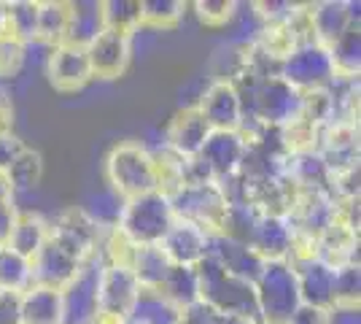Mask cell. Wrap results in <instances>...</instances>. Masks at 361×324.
<instances>
[{"mask_svg": "<svg viewBox=\"0 0 361 324\" xmlns=\"http://www.w3.org/2000/svg\"><path fill=\"white\" fill-rule=\"evenodd\" d=\"M68 19H71V6H68V3H62V0H46V3H38L35 41L46 44L49 49L65 44Z\"/></svg>", "mask_w": 361, "mask_h": 324, "instance_id": "obj_24", "label": "cell"}, {"mask_svg": "<svg viewBox=\"0 0 361 324\" xmlns=\"http://www.w3.org/2000/svg\"><path fill=\"white\" fill-rule=\"evenodd\" d=\"M197 108L205 116V122L211 124L213 133H235V130H243V124H245L240 95L229 81H221V78L213 81L202 92Z\"/></svg>", "mask_w": 361, "mask_h": 324, "instance_id": "obj_10", "label": "cell"}, {"mask_svg": "<svg viewBox=\"0 0 361 324\" xmlns=\"http://www.w3.org/2000/svg\"><path fill=\"white\" fill-rule=\"evenodd\" d=\"M208 257L216 265H221L226 273H232L235 278H243L248 284H254L259 273H262V268H264V260L248 244H243L238 238H229V235H221V232L211 235Z\"/></svg>", "mask_w": 361, "mask_h": 324, "instance_id": "obj_18", "label": "cell"}, {"mask_svg": "<svg viewBox=\"0 0 361 324\" xmlns=\"http://www.w3.org/2000/svg\"><path fill=\"white\" fill-rule=\"evenodd\" d=\"M3 205H16V195L11 189V181L6 176V170H0V208Z\"/></svg>", "mask_w": 361, "mask_h": 324, "instance_id": "obj_44", "label": "cell"}, {"mask_svg": "<svg viewBox=\"0 0 361 324\" xmlns=\"http://www.w3.org/2000/svg\"><path fill=\"white\" fill-rule=\"evenodd\" d=\"M178 324H254V322H248L243 316H232V313H221V311H216L208 303L197 300V303L178 311Z\"/></svg>", "mask_w": 361, "mask_h": 324, "instance_id": "obj_33", "label": "cell"}, {"mask_svg": "<svg viewBox=\"0 0 361 324\" xmlns=\"http://www.w3.org/2000/svg\"><path fill=\"white\" fill-rule=\"evenodd\" d=\"M35 28H38V3H30V0L6 3V32L8 35H14L22 44H30L35 41Z\"/></svg>", "mask_w": 361, "mask_h": 324, "instance_id": "obj_31", "label": "cell"}, {"mask_svg": "<svg viewBox=\"0 0 361 324\" xmlns=\"http://www.w3.org/2000/svg\"><path fill=\"white\" fill-rule=\"evenodd\" d=\"M331 68H334V78L343 81H356L361 71V30L359 25L348 28L334 44L329 47Z\"/></svg>", "mask_w": 361, "mask_h": 324, "instance_id": "obj_23", "label": "cell"}, {"mask_svg": "<svg viewBox=\"0 0 361 324\" xmlns=\"http://www.w3.org/2000/svg\"><path fill=\"white\" fill-rule=\"evenodd\" d=\"M22 324H62V292L32 284L22 292Z\"/></svg>", "mask_w": 361, "mask_h": 324, "instance_id": "obj_21", "label": "cell"}, {"mask_svg": "<svg viewBox=\"0 0 361 324\" xmlns=\"http://www.w3.org/2000/svg\"><path fill=\"white\" fill-rule=\"evenodd\" d=\"M176 214L165 192L154 189L121 203L116 232L127 238L133 246H159L167 230L173 227Z\"/></svg>", "mask_w": 361, "mask_h": 324, "instance_id": "obj_1", "label": "cell"}, {"mask_svg": "<svg viewBox=\"0 0 361 324\" xmlns=\"http://www.w3.org/2000/svg\"><path fill=\"white\" fill-rule=\"evenodd\" d=\"M197 281H200V300L202 303H208L221 313H232V316H243L248 322L262 324L259 322V308H256L254 284L226 273L211 257H205L197 265Z\"/></svg>", "mask_w": 361, "mask_h": 324, "instance_id": "obj_2", "label": "cell"}, {"mask_svg": "<svg viewBox=\"0 0 361 324\" xmlns=\"http://www.w3.org/2000/svg\"><path fill=\"white\" fill-rule=\"evenodd\" d=\"M106 179L111 192L119 200H130L159 189L154 157L143 143H135V140H124L111 149V155L106 157Z\"/></svg>", "mask_w": 361, "mask_h": 324, "instance_id": "obj_3", "label": "cell"}, {"mask_svg": "<svg viewBox=\"0 0 361 324\" xmlns=\"http://www.w3.org/2000/svg\"><path fill=\"white\" fill-rule=\"evenodd\" d=\"M235 3L232 0H197L195 3V14L202 25L208 28H221L226 25L232 16H235Z\"/></svg>", "mask_w": 361, "mask_h": 324, "instance_id": "obj_36", "label": "cell"}, {"mask_svg": "<svg viewBox=\"0 0 361 324\" xmlns=\"http://www.w3.org/2000/svg\"><path fill=\"white\" fill-rule=\"evenodd\" d=\"M0 324H22V294L0 292Z\"/></svg>", "mask_w": 361, "mask_h": 324, "instance_id": "obj_38", "label": "cell"}, {"mask_svg": "<svg viewBox=\"0 0 361 324\" xmlns=\"http://www.w3.org/2000/svg\"><path fill=\"white\" fill-rule=\"evenodd\" d=\"M6 176H8V181H11L14 195L38 189L41 179H44V157H41V152L25 146V149L16 155L14 162L6 168Z\"/></svg>", "mask_w": 361, "mask_h": 324, "instance_id": "obj_28", "label": "cell"}, {"mask_svg": "<svg viewBox=\"0 0 361 324\" xmlns=\"http://www.w3.org/2000/svg\"><path fill=\"white\" fill-rule=\"evenodd\" d=\"M49 238H51V230H49V222L44 216L32 214V211H19L8 248L32 263V257L46 246Z\"/></svg>", "mask_w": 361, "mask_h": 324, "instance_id": "obj_22", "label": "cell"}, {"mask_svg": "<svg viewBox=\"0 0 361 324\" xmlns=\"http://www.w3.org/2000/svg\"><path fill=\"white\" fill-rule=\"evenodd\" d=\"M16 216H19L16 205H3L0 208V248L8 246L11 232H14V224H16Z\"/></svg>", "mask_w": 361, "mask_h": 324, "instance_id": "obj_41", "label": "cell"}, {"mask_svg": "<svg viewBox=\"0 0 361 324\" xmlns=\"http://www.w3.org/2000/svg\"><path fill=\"white\" fill-rule=\"evenodd\" d=\"M170 268L173 265L159 246H135L133 260H130V270L135 273L140 289H159Z\"/></svg>", "mask_w": 361, "mask_h": 324, "instance_id": "obj_26", "label": "cell"}, {"mask_svg": "<svg viewBox=\"0 0 361 324\" xmlns=\"http://www.w3.org/2000/svg\"><path fill=\"white\" fill-rule=\"evenodd\" d=\"M211 124L205 122V116L200 114L197 106L180 108L178 114L170 119L165 133V146L170 152H176L183 160H192L202 152L205 140L211 138Z\"/></svg>", "mask_w": 361, "mask_h": 324, "instance_id": "obj_16", "label": "cell"}, {"mask_svg": "<svg viewBox=\"0 0 361 324\" xmlns=\"http://www.w3.org/2000/svg\"><path fill=\"white\" fill-rule=\"evenodd\" d=\"M248 149V140L240 130L235 133H211V138L205 140L202 152L197 155L200 165L211 176L213 184H224L226 179H232L243 165V157Z\"/></svg>", "mask_w": 361, "mask_h": 324, "instance_id": "obj_9", "label": "cell"}, {"mask_svg": "<svg viewBox=\"0 0 361 324\" xmlns=\"http://www.w3.org/2000/svg\"><path fill=\"white\" fill-rule=\"evenodd\" d=\"M278 76L302 95L329 87L331 81H334L329 49L316 44V41L294 47L278 65Z\"/></svg>", "mask_w": 361, "mask_h": 324, "instance_id": "obj_6", "label": "cell"}, {"mask_svg": "<svg viewBox=\"0 0 361 324\" xmlns=\"http://www.w3.org/2000/svg\"><path fill=\"white\" fill-rule=\"evenodd\" d=\"M361 297V270L359 265H343L334 270V303L359 306Z\"/></svg>", "mask_w": 361, "mask_h": 324, "instance_id": "obj_34", "label": "cell"}, {"mask_svg": "<svg viewBox=\"0 0 361 324\" xmlns=\"http://www.w3.org/2000/svg\"><path fill=\"white\" fill-rule=\"evenodd\" d=\"M130 57H133V38L108 28L87 47L92 78H119L127 71Z\"/></svg>", "mask_w": 361, "mask_h": 324, "instance_id": "obj_13", "label": "cell"}, {"mask_svg": "<svg viewBox=\"0 0 361 324\" xmlns=\"http://www.w3.org/2000/svg\"><path fill=\"white\" fill-rule=\"evenodd\" d=\"M294 244H297V232L291 227L288 216H272V214H259L248 246L264 263H278V260H291L294 254Z\"/></svg>", "mask_w": 361, "mask_h": 324, "instance_id": "obj_11", "label": "cell"}, {"mask_svg": "<svg viewBox=\"0 0 361 324\" xmlns=\"http://www.w3.org/2000/svg\"><path fill=\"white\" fill-rule=\"evenodd\" d=\"M186 11L183 0H140V19L143 25L157 28V30H167L176 28L180 16Z\"/></svg>", "mask_w": 361, "mask_h": 324, "instance_id": "obj_32", "label": "cell"}, {"mask_svg": "<svg viewBox=\"0 0 361 324\" xmlns=\"http://www.w3.org/2000/svg\"><path fill=\"white\" fill-rule=\"evenodd\" d=\"M157 292L165 297L173 308H186L200 300V281H197V268H180L173 265L167 270L165 281L159 284Z\"/></svg>", "mask_w": 361, "mask_h": 324, "instance_id": "obj_25", "label": "cell"}, {"mask_svg": "<svg viewBox=\"0 0 361 324\" xmlns=\"http://www.w3.org/2000/svg\"><path fill=\"white\" fill-rule=\"evenodd\" d=\"M30 265H32V284L62 292L75 278V273L81 270L84 263L78 257H73L65 246H60L54 238H49L46 246L32 257Z\"/></svg>", "mask_w": 361, "mask_h": 324, "instance_id": "obj_14", "label": "cell"}, {"mask_svg": "<svg viewBox=\"0 0 361 324\" xmlns=\"http://www.w3.org/2000/svg\"><path fill=\"white\" fill-rule=\"evenodd\" d=\"M297 287H300L302 306L326 311L334 306V268L321 263L316 257H302L294 260Z\"/></svg>", "mask_w": 361, "mask_h": 324, "instance_id": "obj_17", "label": "cell"}, {"mask_svg": "<svg viewBox=\"0 0 361 324\" xmlns=\"http://www.w3.org/2000/svg\"><path fill=\"white\" fill-rule=\"evenodd\" d=\"M27 287H32L30 260H25L8 246H3L0 248V292L22 294Z\"/></svg>", "mask_w": 361, "mask_h": 324, "instance_id": "obj_30", "label": "cell"}, {"mask_svg": "<svg viewBox=\"0 0 361 324\" xmlns=\"http://www.w3.org/2000/svg\"><path fill=\"white\" fill-rule=\"evenodd\" d=\"M103 260L100 254L81 265L75 278L62 289V324L97 322V276Z\"/></svg>", "mask_w": 361, "mask_h": 324, "instance_id": "obj_8", "label": "cell"}, {"mask_svg": "<svg viewBox=\"0 0 361 324\" xmlns=\"http://www.w3.org/2000/svg\"><path fill=\"white\" fill-rule=\"evenodd\" d=\"M27 44L16 41L14 35L0 32V78H14L22 71Z\"/></svg>", "mask_w": 361, "mask_h": 324, "instance_id": "obj_35", "label": "cell"}, {"mask_svg": "<svg viewBox=\"0 0 361 324\" xmlns=\"http://www.w3.org/2000/svg\"><path fill=\"white\" fill-rule=\"evenodd\" d=\"M256 308L262 324H288V319L302 306L297 273L288 260L264 263L259 278L254 281Z\"/></svg>", "mask_w": 361, "mask_h": 324, "instance_id": "obj_4", "label": "cell"}, {"mask_svg": "<svg viewBox=\"0 0 361 324\" xmlns=\"http://www.w3.org/2000/svg\"><path fill=\"white\" fill-rule=\"evenodd\" d=\"M127 324H178V308H173L157 289H140Z\"/></svg>", "mask_w": 361, "mask_h": 324, "instance_id": "obj_27", "label": "cell"}, {"mask_svg": "<svg viewBox=\"0 0 361 324\" xmlns=\"http://www.w3.org/2000/svg\"><path fill=\"white\" fill-rule=\"evenodd\" d=\"M353 8H356L353 3H343V0H324V3L307 6L313 41L329 49L348 28L359 25V11Z\"/></svg>", "mask_w": 361, "mask_h": 324, "instance_id": "obj_19", "label": "cell"}, {"mask_svg": "<svg viewBox=\"0 0 361 324\" xmlns=\"http://www.w3.org/2000/svg\"><path fill=\"white\" fill-rule=\"evenodd\" d=\"M46 76L60 92H78L92 81V68L87 60V49L60 44L49 49L46 57Z\"/></svg>", "mask_w": 361, "mask_h": 324, "instance_id": "obj_12", "label": "cell"}, {"mask_svg": "<svg viewBox=\"0 0 361 324\" xmlns=\"http://www.w3.org/2000/svg\"><path fill=\"white\" fill-rule=\"evenodd\" d=\"M14 127V106L6 90H0V136H8Z\"/></svg>", "mask_w": 361, "mask_h": 324, "instance_id": "obj_42", "label": "cell"}, {"mask_svg": "<svg viewBox=\"0 0 361 324\" xmlns=\"http://www.w3.org/2000/svg\"><path fill=\"white\" fill-rule=\"evenodd\" d=\"M170 198L173 214L180 222H192L197 227H202L205 232H221L226 216V203L224 192L219 184H183L180 189H176Z\"/></svg>", "mask_w": 361, "mask_h": 324, "instance_id": "obj_5", "label": "cell"}, {"mask_svg": "<svg viewBox=\"0 0 361 324\" xmlns=\"http://www.w3.org/2000/svg\"><path fill=\"white\" fill-rule=\"evenodd\" d=\"M159 248L165 251V257L170 265H180V268H197L208 257L211 248V232H205L202 227H197L192 222H180L176 219L173 227L167 230L162 238Z\"/></svg>", "mask_w": 361, "mask_h": 324, "instance_id": "obj_15", "label": "cell"}, {"mask_svg": "<svg viewBox=\"0 0 361 324\" xmlns=\"http://www.w3.org/2000/svg\"><path fill=\"white\" fill-rule=\"evenodd\" d=\"M25 149V143L16 138L14 133H8V136H0V170H6L11 162L16 160V155Z\"/></svg>", "mask_w": 361, "mask_h": 324, "instance_id": "obj_40", "label": "cell"}, {"mask_svg": "<svg viewBox=\"0 0 361 324\" xmlns=\"http://www.w3.org/2000/svg\"><path fill=\"white\" fill-rule=\"evenodd\" d=\"M288 324H326V316H324V311L310 308V306H300L297 313L288 319Z\"/></svg>", "mask_w": 361, "mask_h": 324, "instance_id": "obj_43", "label": "cell"}, {"mask_svg": "<svg viewBox=\"0 0 361 324\" xmlns=\"http://www.w3.org/2000/svg\"><path fill=\"white\" fill-rule=\"evenodd\" d=\"M326 324H361L359 306H348V303H334L331 308L324 311Z\"/></svg>", "mask_w": 361, "mask_h": 324, "instance_id": "obj_39", "label": "cell"}, {"mask_svg": "<svg viewBox=\"0 0 361 324\" xmlns=\"http://www.w3.org/2000/svg\"><path fill=\"white\" fill-rule=\"evenodd\" d=\"M68 6H71V19H68L65 44L87 49L100 32L106 30L100 3H94V0H78V3H68Z\"/></svg>", "mask_w": 361, "mask_h": 324, "instance_id": "obj_20", "label": "cell"}, {"mask_svg": "<svg viewBox=\"0 0 361 324\" xmlns=\"http://www.w3.org/2000/svg\"><path fill=\"white\" fill-rule=\"evenodd\" d=\"M100 11H103V25L108 30H116L133 38L143 28L140 0H106V3H100Z\"/></svg>", "mask_w": 361, "mask_h": 324, "instance_id": "obj_29", "label": "cell"}, {"mask_svg": "<svg viewBox=\"0 0 361 324\" xmlns=\"http://www.w3.org/2000/svg\"><path fill=\"white\" fill-rule=\"evenodd\" d=\"M254 8H256V16L264 22V28L286 25L300 11L297 3H286V0H264V3H254Z\"/></svg>", "mask_w": 361, "mask_h": 324, "instance_id": "obj_37", "label": "cell"}, {"mask_svg": "<svg viewBox=\"0 0 361 324\" xmlns=\"http://www.w3.org/2000/svg\"><path fill=\"white\" fill-rule=\"evenodd\" d=\"M49 230H51V238L68 248L73 257H78L81 263L100 254L103 235H106V227H100L84 208L62 211L54 222H49Z\"/></svg>", "mask_w": 361, "mask_h": 324, "instance_id": "obj_7", "label": "cell"}]
</instances>
